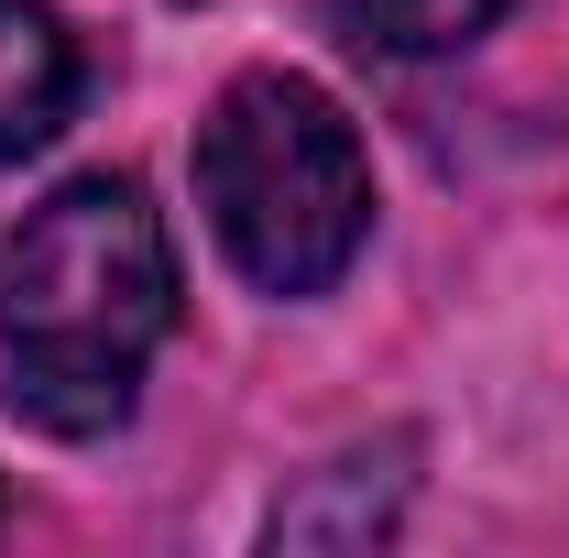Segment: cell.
<instances>
[{
  "label": "cell",
  "mask_w": 569,
  "mask_h": 558,
  "mask_svg": "<svg viewBox=\"0 0 569 558\" xmlns=\"http://www.w3.org/2000/svg\"><path fill=\"white\" fill-rule=\"evenodd\" d=\"M176 329V241L132 176H77L0 252V395L44 438L132 417L142 361Z\"/></svg>",
  "instance_id": "6da1fadb"
},
{
  "label": "cell",
  "mask_w": 569,
  "mask_h": 558,
  "mask_svg": "<svg viewBox=\"0 0 569 558\" xmlns=\"http://www.w3.org/2000/svg\"><path fill=\"white\" fill-rule=\"evenodd\" d=\"M198 198L219 252L263 296H329L372 230V165L351 110L318 77L252 67L230 77L198 121Z\"/></svg>",
  "instance_id": "7a4b0ae2"
},
{
  "label": "cell",
  "mask_w": 569,
  "mask_h": 558,
  "mask_svg": "<svg viewBox=\"0 0 569 558\" xmlns=\"http://www.w3.org/2000/svg\"><path fill=\"white\" fill-rule=\"evenodd\" d=\"M77 110V44L44 0H0V165L44 153Z\"/></svg>",
  "instance_id": "3957f363"
},
{
  "label": "cell",
  "mask_w": 569,
  "mask_h": 558,
  "mask_svg": "<svg viewBox=\"0 0 569 558\" xmlns=\"http://www.w3.org/2000/svg\"><path fill=\"white\" fill-rule=\"evenodd\" d=\"M503 22V0H340V33L361 56H460Z\"/></svg>",
  "instance_id": "277c9868"
}]
</instances>
